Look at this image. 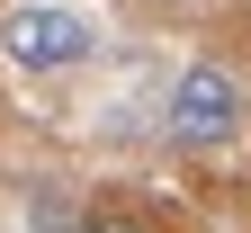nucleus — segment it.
Returning <instances> with one entry per match:
<instances>
[{
	"mask_svg": "<svg viewBox=\"0 0 251 233\" xmlns=\"http://www.w3.org/2000/svg\"><path fill=\"white\" fill-rule=\"evenodd\" d=\"M90 18L81 9H36V0H27V9H9L0 18V54L18 63V72H72V63H90Z\"/></svg>",
	"mask_w": 251,
	"mask_h": 233,
	"instance_id": "f03ea898",
	"label": "nucleus"
},
{
	"mask_svg": "<svg viewBox=\"0 0 251 233\" xmlns=\"http://www.w3.org/2000/svg\"><path fill=\"white\" fill-rule=\"evenodd\" d=\"M242 81L225 72V63H188L179 90H171V144L179 153H215V144H233L242 135Z\"/></svg>",
	"mask_w": 251,
	"mask_h": 233,
	"instance_id": "f257e3e1",
	"label": "nucleus"
},
{
	"mask_svg": "<svg viewBox=\"0 0 251 233\" xmlns=\"http://www.w3.org/2000/svg\"><path fill=\"white\" fill-rule=\"evenodd\" d=\"M81 233H144V224H135V215H90Z\"/></svg>",
	"mask_w": 251,
	"mask_h": 233,
	"instance_id": "7ed1b4c3",
	"label": "nucleus"
}]
</instances>
